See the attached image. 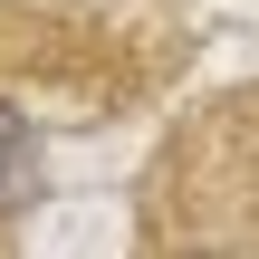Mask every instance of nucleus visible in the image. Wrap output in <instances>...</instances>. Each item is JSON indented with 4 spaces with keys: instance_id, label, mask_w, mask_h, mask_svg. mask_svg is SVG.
I'll return each instance as SVG.
<instances>
[{
    "instance_id": "f257e3e1",
    "label": "nucleus",
    "mask_w": 259,
    "mask_h": 259,
    "mask_svg": "<svg viewBox=\"0 0 259 259\" xmlns=\"http://www.w3.org/2000/svg\"><path fill=\"white\" fill-rule=\"evenodd\" d=\"M29 183H38V144H29V125L0 106V211H10V202H29Z\"/></svg>"
}]
</instances>
